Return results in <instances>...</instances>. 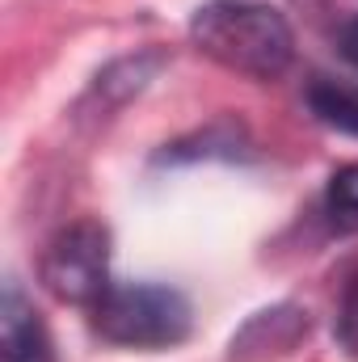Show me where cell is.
Returning a JSON list of instances; mask_svg holds the SVG:
<instances>
[{
	"mask_svg": "<svg viewBox=\"0 0 358 362\" xmlns=\"http://www.w3.org/2000/svg\"><path fill=\"white\" fill-rule=\"evenodd\" d=\"M190 42L228 72L278 81L295 59V34L262 0H211L190 17Z\"/></svg>",
	"mask_w": 358,
	"mask_h": 362,
	"instance_id": "1",
	"label": "cell"
},
{
	"mask_svg": "<svg viewBox=\"0 0 358 362\" xmlns=\"http://www.w3.org/2000/svg\"><path fill=\"white\" fill-rule=\"evenodd\" d=\"M312 333V316L308 308L282 299L270 303L262 312H253L228 341V358L224 362H282L291 358Z\"/></svg>",
	"mask_w": 358,
	"mask_h": 362,
	"instance_id": "5",
	"label": "cell"
},
{
	"mask_svg": "<svg viewBox=\"0 0 358 362\" xmlns=\"http://www.w3.org/2000/svg\"><path fill=\"white\" fill-rule=\"evenodd\" d=\"M0 358L4 362H55L51 337L30 308V299L8 282L0 299Z\"/></svg>",
	"mask_w": 358,
	"mask_h": 362,
	"instance_id": "7",
	"label": "cell"
},
{
	"mask_svg": "<svg viewBox=\"0 0 358 362\" xmlns=\"http://www.w3.org/2000/svg\"><path fill=\"white\" fill-rule=\"evenodd\" d=\"M194 308L165 282H114L93 308V333L122 350H169L190 337Z\"/></svg>",
	"mask_w": 358,
	"mask_h": 362,
	"instance_id": "2",
	"label": "cell"
},
{
	"mask_svg": "<svg viewBox=\"0 0 358 362\" xmlns=\"http://www.w3.org/2000/svg\"><path fill=\"white\" fill-rule=\"evenodd\" d=\"M198 160L245 165V160H258V144L241 118H211L207 127L181 135L156 152V165H198Z\"/></svg>",
	"mask_w": 358,
	"mask_h": 362,
	"instance_id": "6",
	"label": "cell"
},
{
	"mask_svg": "<svg viewBox=\"0 0 358 362\" xmlns=\"http://www.w3.org/2000/svg\"><path fill=\"white\" fill-rule=\"evenodd\" d=\"M38 282L51 299L93 312L97 299L114 286L110 282V232L97 219H76L59 228L38 257Z\"/></svg>",
	"mask_w": 358,
	"mask_h": 362,
	"instance_id": "3",
	"label": "cell"
},
{
	"mask_svg": "<svg viewBox=\"0 0 358 362\" xmlns=\"http://www.w3.org/2000/svg\"><path fill=\"white\" fill-rule=\"evenodd\" d=\"M337 51L346 55V64L358 68V17H350V21L337 30Z\"/></svg>",
	"mask_w": 358,
	"mask_h": 362,
	"instance_id": "10",
	"label": "cell"
},
{
	"mask_svg": "<svg viewBox=\"0 0 358 362\" xmlns=\"http://www.w3.org/2000/svg\"><path fill=\"white\" fill-rule=\"evenodd\" d=\"M165 68H169V51L165 47H144V51L110 59L89 81V89L81 93V101L72 110L76 122H105V118H114L118 110H127L135 97H144L152 89V81Z\"/></svg>",
	"mask_w": 358,
	"mask_h": 362,
	"instance_id": "4",
	"label": "cell"
},
{
	"mask_svg": "<svg viewBox=\"0 0 358 362\" xmlns=\"http://www.w3.org/2000/svg\"><path fill=\"white\" fill-rule=\"evenodd\" d=\"M304 101H308V110H312L325 127H333V131L358 139V85L333 81V76H312Z\"/></svg>",
	"mask_w": 358,
	"mask_h": 362,
	"instance_id": "8",
	"label": "cell"
},
{
	"mask_svg": "<svg viewBox=\"0 0 358 362\" xmlns=\"http://www.w3.org/2000/svg\"><path fill=\"white\" fill-rule=\"evenodd\" d=\"M325 211L333 219V228L342 232H358V165H346L329 177L325 189Z\"/></svg>",
	"mask_w": 358,
	"mask_h": 362,
	"instance_id": "9",
	"label": "cell"
}]
</instances>
